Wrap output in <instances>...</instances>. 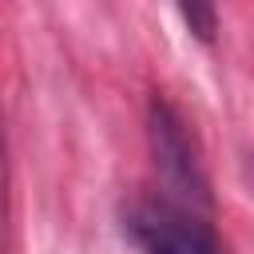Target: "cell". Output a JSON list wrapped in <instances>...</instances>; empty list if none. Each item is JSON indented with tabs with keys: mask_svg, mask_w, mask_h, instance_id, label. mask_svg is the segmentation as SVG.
Returning a JSON list of instances; mask_svg holds the SVG:
<instances>
[{
	"mask_svg": "<svg viewBox=\"0 0 254 254\" xmlns=\"http://www.w3.org/2000/svg\"><path fill=\"white\" fill-rule=\"evenodd\" d=\"M147 139H151L155 167L167 179V187L179 194V202H187L194 210L210 206V183H206L198 147H194L183 115L167 99H151V107H147Z\"/></svg>",
	"mask_w": 254,
	"mask_h": 254,
	"instance_id": "7a4b0ae2",
	"label": "cell"
},
{
	"mask_svg": "<svg viewBox=\"0 0 254 254\" xmlns=\"http://www.w3.org/2000/svg\"><path fill=\"white\" fill-rule=\"evenodd\" d=\"M175 8H179L183 24L190 28L194 40H202V44L214 40V32H218V8H214V0H175Z\"/></svg>",
	"mask_w": 254,
	"mask_h": 254,
	"instance_id": "3957f363",
	"label": "cell"
},
{
	"mask_svg": "<svg viewBox=\"0 0 254 254\" xmlns=\"http://www.w3.org/2000/svg\"><path fill=\"white\" fill-rule=\"evenodd\" d=\"M123 230L139 254H226L214 226L187 202L139 198L123 210Z\"/></svg>",
	"mask_w": 254,
	"mask_h": 254,
	"instance_id": "6da1fadb",
	"label": "cell"
}]
</instances>
